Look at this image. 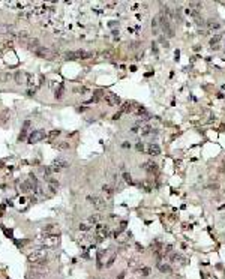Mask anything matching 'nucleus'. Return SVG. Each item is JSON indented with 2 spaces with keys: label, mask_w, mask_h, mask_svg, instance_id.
Returning a JSON list of instances; mask_svg holds the SVG:
<instances>
[{
  "label": "nucleus",
  "mask_w": 225,
  "mask_h": 279,
  "mask_svg": "<svg viewBox=\"0 0 225 279\" xmlns=\"http://www.w3.org/2000/svg\"><path fill=\"white\" fill-rule=\"evenodd\" d=\"M47 255H48V251L47 249H38V251H33L32 254L29 255V261L35 266H39V267H45L47 266Z\"/></svg>",
  "instance_id": "1"
},
{
  "label": "nucleus",
  "mask_w": 225,
  "mask_h": 279,
  "mask_svg": "<svg viewBox=\"0 0 225 279\" xmlns=\"http://www.w3.org/2000/svg\"><path fill=\"white\" fill-rule=\"evenodd\" d=\"M89 57H92V53L84 51V50H77V51H68V53H65V59H66V60H78V59L84 60V59H89Z\"/></svg>",
  "instance_id": "2"
},
{
  "label": "nucleus",
  "mask_w": 225,
  "mask_h": 279,
  "mask_svg": "<svg viewBox=\"0 0 225 279\" xmlns=\"http://www.w3.org/2000/svg\"><path fill=\"white\" fill-rule=\"evenodd\" d=\"M95 234H96V237H98V240H102V239H107V237H110V234H111V230H110V227H108V225L98 224L96 227H95Z\"/></svg>",
  "instance_id": "3"
},
{
  "label": "nucleus",
  "mask_w": 225,
  "mask_h": 279,
  "mask_svg": "<svg viewBox=\"0 0 225 279\" xmlns=\"http://www.w3.org/2000/svg\"><path fill=\"white\" fill-rule=\"evenodd\" d=\"M45 137H48V134H47L45 131H42V129H39V131H33L32 134L29 135L27 141H29L30 144H35V143H38V141H41V140H44Z\"/></svg>",
  "instance_id": "4"
},
{
  "label": "nucleus",
  "mask_w": 225,
  "mask_h": 279,
  "mask_svg": "<svg viewBox=\"0 0 225 279\" xmlns=\"http://www.w3.org/2000/svg\"><path fill=\"white\" fill-rule=\"evenodd\" d=\"M87 201L90 203V204H93L96 209H99V210H102V209H105V206H107V203H105V200L104 198H101V197H92V195H89L87 197Z\"/></svg>",
  "instance_id": "5"
},
{
  "label": "nucleus",
  "mask_w": 225,
  "mask_h": 279,
  "mask_svg": "<svg viewBox=\"0 0 225 279\" xmlns=\"http://www.w3.org/2000/svg\"><path fill=\"white\" fill-rule=\"evenodd\" d=\"M36 56H39V57H42V59H51L54 57L56 54H54V51H51L50 48H45V46H39V48L36 50V51H33Z\"/></svg>",
  "instance_id": "6"
},
{
  "label": "nucleus",
  "mask_w": 225,
  "mask_h": 279,
  "mask_svg": "<svg viewBox=\"0 0 225 279\" xmlns=\"http://www.w3.org/2000/svg\"><path fill=\"white\" fill-rule=\"evenodd\" d=\"M66 167H69V164H68V161H65V159H62V158L56 159V161L53 162V165H51L53 171H57V173L60 170H63V168H66Z\"/></svg>",
  "instance_id": "7"
},
{
  "label": "nucleus",
  "mask_w": 225,
  "mask_h": 279,
  "mask_svg": "<svg viewBox=\"0 0 225 279\" xmlns=\"http://www.w3.org/2000/svg\"><path fill=\"white\" fill-rule=\"evenodd\" d=\"M141 167H143L144 171H147L149 174H155V173H158V165L153 161H146Z\"/></svg>",
  "instance_id": "8"
},
{
  "label": "nucleus",
  "mask_w": 225,
  "mask_h": 279,
  "mask_svg": "<svg viewBox=\"0 0 225 279\" xmlns=\"http://www.w3.org/2000/svg\"><path fill=\"white\" fill-rule=\"evenodd\" d=\"M105 102H107L108 105H111V107H114V105H119L122 101L120 98H119L117 95H114V93H108V95H105Z\"/></svg>",
  "instance_id": "9"
},
{
  "label": "nucleus",
  "mask_w": 225,
  "mask_h": 279,
  "mask_svg": "<svg viewBox=\"0 0 225 279\" xmlns=\"http://www.w3.org/2000/svg\"><path fill=\"white\" fill-rule=\"evenodd\" d=\"M15 80H17L18 84H29V86L33 84L32 83V77L29 74H17L15 75Z\"/></svg>",
  "instance_id": "10"
},
{
  "label": "nucleus",
  "mask_w": 225,
  "mask_h": 279,
  "mask_svg": "<svg viewBox=\"0 0 225 279\" xmlns=\"http://www.w3.org/2000/svg\"><path fill=\"white\" fill-rule=\"evenodd\" d=\"M147 152H149L150 156H159L161 155V147L156 143H150L149 147H147Z\"/></svg>",
  "instance_id": "11"
},
{
  "label": "nucleus",
  "mask_w": 225,
  "mask_h": 279,
  "mask_svg": "<svg viewBox=\"0 0 225 279\" xmlns=\"http://www.w3.org/2000/svg\"><path fill=\"white\" fill-rule=\"evenodd\" d=\"M102 191H104L105 197H107V200L110 201L111 198H113V194H114V191H113V188H111L110 185H104V186H102Z\"/></svg>",
  "instance_id": "12"
},
{
  "label": "nucleus",
  "mask_w": 225,
  "mask_h": 279,
  "mask_svg": "<svg viewBox=\"0 0 225 279\" xmlns=\"http://www.w3.org/2000/svg\"><path fill=\"white\" fill-rule=\"evenodd\" d=\"M29 126H30V122L26 120V122H24V126H23V129H21V134H20V137H18L20 141L26 138V135H27V131H29Z\"/></svg>",
  "instance_id": "13"
},
{
  "label": "nucleus",
  "mask_w": 225,
  "mask_h": 279,
  "mask_svg": "<svg viewBox=\"0 0 225 279\" xmlns=\"http://www.w3.org/2000/svg\"><path fill=\"white\" fill-rule=\"evenodd\" d=\"M17 38L20 39L21 42H24V44H27L29 41H30V36H29V33L26 32V30H23V32H20L18 35H17Z\"/></svg>",
  "instance_id": "14"
},
{
  "label": "nucleus",
  "mask_w": 225,
  "mask_h": 279,
  "mask_svg": "<svg viewBox=\"0 0 225 279\" xmlns=\"http://www.w3.org/2000/svg\"><path fill=\"white\" fill-rule=\"evenodd\" d=\"M101 219H102V216L96 213V215H92V216H89V219H87V222H90L92 225H95V224L98 225L99 222H101Z\"/></svg>",
  "instance_id": "15"
},
{
  "label": "nucleus",
  "mask_w": 225,
  "mask_h": 279,
  "mask_svg": "<svg viewBox=\"0 0 225 279\" xmlns=\"http://www.w3.org/2000/svg\"><path fill=\"white\" fill-rule=\"evenodd\" d=\"M158 269H159V272H162V273H170V272H171V266L170 264L158 263Z\"/></svg>",
  "instance_id": "16"
},
{
  "label": "nucleus",
  "mask_w": 225,
  "mask_h": 279,
  "mask_svg": "<svg viewBox=\"0 0 225 279\" xmlns=\"http://www.w3.org/2000/svg\"><path fill=\"white\" fill-rule=\"evenodd\" d=\"M207 27L210 29V30H218V29H221V24L219 23H216V21H213V20H209L207 21Z\"/></svg>",
  "instance_id": "17"
},
{
  "label": "nucleus",
  "mask_w": 225,
  "mask_h": 279,
  "mask_svg": "<svg viewBox=\"0 0 225 279\" xmlns=\"http://www.w3.org/2000/svg\"><path fill=\"white\" fill-rule=\"evenodd\" d=\"M152 126H149V125H146V126H141V129H140V132H141V135H149V134H152Z\"/></svg>",
  "instance_id": "18"
},
{
  "label": "nucleus",
  "mask_w": 225,
  "mask_h": 279,
  "mask_svg": "<svg viewBox=\"0 0 225 279\" xmlns=\"http://www.w3.org/2000/svg\"><path fill=\"white\" fill-rule=\"evenodd\" d=\"M221 39H222V36H221V35H215L213 38H212V39H210V46H212V48H213V46H216L218 44H219V41H221Z\"/></svg>",
  "instance_id": "19"
},
{
  "label": "nucleus",
  "mask_w": 225,
  "mask_h": 279,
  "mask_svg": "<svg viewBox=\"0 0 225 279\" xmlns=\"http://www.w3.org/2000/svg\"><path fill=\"white\" fill-rule=\"evenodd\" d=\"M78 228H80V231H86V232H87V231H90V228H92V224H90V222H81Z\"/></svg>",
  "instance_id": "20"
},
{
  "label": "nucleus",
  "mask_w": 225,
  "mask_h": 279,
  "mask_svg": "<svg viewBox=\"0 0 225 279\" xmlns=\"http://www.w3.org/2000/svg\"><path fill=\"white\" fill-rule=\"evenodd\" d=\"M45 231H47V232H51V234H59V228H57V225H47Z\"/></svg>",
  "instance_id": "21"
},
{
  "label": "nucleus",
  "mask_w": 225,
  "mask_h": 279,
  "mask_svg": "<svg viewBox=\"0 0 225 279\" xmlns=\"http://www.w3.org/2000/svg\"><path fill=\"white\" fill-rule=\"evenodd\" d=\"M132 102H125L123 105H122V113H131L132 111Z\"/></svg>",
  "instance_id": "22"
},
{
  "label": "nucleus",
  "mask_w": 225,
  "mask_h": 279,
  "mask_svg": "<svg viewBox=\"0 0 225 279\" xmlns=\"http://www.w3.org/2000/svg\"><path fill=\"white\" fill-rule=\"evenodd\" d=\"M123 180L129 183V185H134V180H132V176L129 174V173H123Z\"/></svg>",
  "instance_id": "23"
},
{
  "label": "nucleus",
  "mask_w": 225,
  "mask_h": 279,
  "mask_svg": "<svg viewBox=\"0 0 225 279\" xmlns=\"http://www.w3.org/2000/svg\"><path fill=\"white\" fill-rule=\"evenodd\" d=\"M11 29H12V26H8V24H0V33H8Z\"/></svg>",
  "instance_id": "24"
},
{
  "label": "nucleus",
  "mask_w": 225,
  "mask_h": 279,
  "mask_svg": "<svg viewBox=\"0 0 225 279\" xmlns=\"http://www.w3.org/2000/svg\"><path fill=\"white\" fill-rule=\"evenodd\" d=\"M63 90H65L63 84H60V86H59V90H56V98H57V99H60V98L63 96Z\"/></svg>",
  "instance_id": "25"
},
{
  "label": "nucleus",
  "mask_w": 225,
  "mask_h": 279,
  "mask_svg": "<svg viewBox=\"0 0 225 279\" xmlns=\"http://www.w3.org/2000/svg\"><path fill=\"white\" fill-rule=\"evenodd\" d=\"M56 147H57V149H60V150H65V149H69V144H68V143H65V141H62V143L56 144Z\"/></svg>",
  "instance_id": "26"
},
{
  "label": "nucleus",
  "mask_w": 225,
  "mask_h": 279,
  "mask_svg": "<svg viewBox=\"0 0 225 279\" xmlns=\"http://www.w3.org/2000/svg\"><path fill=\"white\" fill-rule=\"evenodd\" d=\"M140 273H141L143 276H149V275H150V269H149V267H143V269H140Z\"/></svg>",
  "instance_id": "27"
},
{
  "label": "nucleus",
  "mask_w": 225,
  "mask_h": 279,
  "mask_svg": "<svg viewBox=\"0 0 225 279\" xmlns=\"http://www.w3.org/2000/svg\"><path fill=\"white\" fill-rule=\"evenodd\" d=\"M135 149H137L138 152H143V150H144V144H143L141 141H138V143L135 144Z\"/></svg>",
  "instance_id": "28"
},
{
  "label": "nucleus",
  "mask_w": 225,
  "mask_h": 279,
  "mask_svg": "<svg viewBox=\"0 0 225 279\" xmlns=\"http://www.w3.org/2000/svg\"><path fill=\"white\" fill-rule=\"evenodd\" d=\"M57 135H60V131H53V132H50V134H48L50 138H54V137H57Z\"/></svg>",
  "instance_id": "29"
},
{
  "label": "nucleus",
  "mask_w": 225,
  "mask_h": 279,
  "mask_svg": "<svg viewBox=\"0 0 225 279\" xmlns=\"http://www.w3.org/2000/svg\"><path fill=\"white\" fill-rule=\"evenodd\" d=\"M137 113H138V114H147V110L143 108V107H138L137 108Z\"/></svg>",
  "instance_id": "30"
},
{
  "label": "nucleus",
  "mask_w": 225,
  "mask_h": 279,
  "mask_svg": "<svg viewBox=\"0 0 225 279\" xmlns=\"http://www.w3.org/2000/svg\"><path fill=\"white\" fill-rule=\"evenodd\" d=\"M158 26H159V23H158V18H153V21H152V29H158Z\"/></svg>",
  "instance_id": "31"
},
{
  "label": "nucleus",
  "mask_w": 225,
  "mask_h": 279,
  "mask_svg": "<svg viewBox=\"0 0 225 279\" xmlns=\"http://www.w3.org/2000/svg\"><path fill=\"white\" fill-rule=\"evenodd\" d=\"M209 189H213V191H218L219 189V185L215 183V185H209Z\"/></svg>",
  "instance_id": "32"
},
{
  "label": "nucleus",
  "mask_w": 225,
  "mask_h": 279,
  "mask_svg": "<svg viewBox=\"0 0 225 279\" xmlns=\"http://www.w3.org/2000/svg\"><path fill=\"white\" fill-rule=\"evenodd\" d=\"M75 92H80V93H87L89 90L86 89V87H78V89H75Z\"/></svg>",
  "instance_id": "33"
},
{
  "label": "nucleus",
  "mask_w": 225,
  "mask_h": 279,
  "mask_svg": "<svg viewBox=\"0 0 225 279\" xmlns=\"http://www.w3.org/2000/svg\"><path fill=\"white\" fill-rule=\"evenodd\" d=\"M179 260H180V257H179L177 254H173V255H171V261H179Z\"/></svg>",
  "instance_id": "34"
},
{
  "label": "nucleus",
  "mask_w": 225,
  "mask_h": 279,
  "mask_svg": "<svg viewBox=\"0 0 225 279\" xmlns=\"http://www.w3.org/2000/svg\"><path fill=\"white\" fill-rule=\"evenodd\" d=\"M120 116H122V111L117 113V114H114V116H113V119H114V120H119V119H120Z\"/></svg>",
  "instance_id": "35"
},
{
  "label": "nucleus",
  "mask_w": 225,
  "mask_h": 279,
  "mask_svg": "<svg viewBox=\"0 0 225 279\" xmlns=\"http://www.w3.org/2000/svg\"><path fill=\"white\" fill-rule=\"evenodd\" d=\"M122 147H123V149H128V147H131V144H129L128 141H125V143H122Z\"/></svg>",
  "instance_id": "36"
},
{
  "label": "nucleus",
  "mask_w": 225,
  "mask_h": 279,
  "mask_svg": "<svg viewBox=\"0 0 225 279\" xmlns=\"http://www.w3.org/2000/svg\"><path fill=\"white\" fill-rule=\"evenodd\" d=\"M131 132H132V134H137V132H138V126H134V128L131 129Z\"/></svg>",
  "instance_id": "37"
},
{
  "label": "nucleus",
  "mask_w": 225,
  "mask_h": 279,
  "mask_svg": "<svg viewBox=\"0 0 225 279\" xmlns=\"http://www.w3.org/2000/svg\"><path fill=\"white\" fill-rule=\"evenodd\" d=\"M219 170H221V173H224V174H225V162L221 165V168H219Z\"/></svg>",
  "instance_id": "38"
},
{
  "label": "nucleus",
  "mask_w": 225,
  "mask_h": 279,
  "mask_svg": "<svg viewBox=\"0 0 225 279\" xmlns=\"http://www.w3.org/2000/svg\"><path fill=\"white\" fill-rule=\"evenodd\" d=\"M152 50H153V53H158V48H156V45H155V44L152 45Z\"/></svg>",
  "instance_id": "39"
},
{
  "label": "nucleus",
  "mask_w": 225,
  "mask_h": 279,
  "mask_svg": "<svg viewBox=\"0 0 225 279\" xmlns=\"http://www.w3.org/2000/svg\"><path fill=\"white\" fill-rule=\"evenodd\" d=\"M123 276H125V273H120V275L117 276V279H123Z\"/></svg>",
  "instance_id": "40"
},
{
  "label": "nucleus",
  "mask_w": 225,
  "mask_h": 279,
  "mask_svg": "<svg viewBox=\"0 0 225 279\" xmlns=\"http://www.w3.org/2000/svg\"><path fill=\"white\" fill-rule=\"evenodd\" d=\"M221 209H225V204H224V206H221Z\"/></svg>",
  "instance_id": "41"
}]
</instances>
